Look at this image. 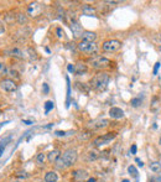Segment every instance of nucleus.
Segmentation results:
<instances>
[{
  "label": "nucleus",
  "mask_w": 161,
  "mask_h": 182,
  "mask_svg": "<svg viewBox=\"0 0 161 182\" xmlns=\"http://www.w3.org/2000/svg\"><path fill=\"white\" fill-rule=\"evenodd\" d=\"M108 83H109V74L105 72H99L91 79V87L98 90V92L105 90L108 87Z\"/></svg>",
  "instance_id": "nucleus-1"
},
{
  "label": "nucleus",
  "mask_w": 161,
  "mask_h": 182,
  "mask_svg": "<svg viewBox=\"0 0 161 182\" xmlns=\"http://www.w3.org/2000/svg\"><path fill=\"white\" fill-rule=\"evenodd\" d=\"M61 159H62V161H63V166H64V168H66V167L72 166V165L77 161V159H78V154H77V151H76L74 149H68V150H66V151L62 154Z\"/></svg>",
  "instance_id": "nucleus-2"
},
{
  "label": "nucleus",
  "mask_w": 161,
  "mask_h": 182,
  "mask_svg": "<svg viewBox=\"0 0 161 182\" xmlns=\"http://www.w3.org/2000/svg\"><path fill=\"white\" fill-rule=\"evenodd\" d=\"M78 50L80 52H83L86 55H94L98 52V45L96 42H86V41H80L77 45Z\"/></svg>",
  "instance_id": "nucleus-3"
},
{
  "label": "nucleus",
  "mask_w": 161,
  "mask_h": 182,
  "mask_svg": "<svg viewBox=\"0 0 161 182\" xmlns=\"http://www.w3.org/2000/svg\"><path fill=\"white\" fill-rule=\"evenodd\" d=\"M89 63L96 69H104V68H107V67H109L112 64L110 60H108V58H105L103 56H94V57H92Z\"/></svg>",
  "instance_id": "nucleus-4"
},
{
  "label": "nucleus",
  "mask_w": 161,
  "mask_h": 182,
  "mask_svg": "<svg viewBox=\"0 0 161 182\" xmlns=\"http://www.w3.org/2000/svg\"><path fill=\"white\" fill-rule=\"evenodd\" d=\"M115 136H117V134L115 133H107L105 135H102V136H98V138H96L94 140H93V146H96V147H99V146H102V145H105V144H108V143H110L113 139H115Z\"/></svg>",
  "instance_id": "nucleus-5"
},
{
  "label": "nucleus",
  "mask_w": 161,
  "mask_h": 182,
  "mask_svg": "<svg viewBox=\"0 0 161 182\" xmlns=\"http://www.w3.org/2000/svg\"><path fill=\"white\" fill-rule=\"evenodd\" d=\"M120 46H122L120 41H118V40H108V41L103 42L102 48L105 52H115V51H118L120 48Z\"/></svg>",
  "instance_id": "nucleus-6"
},
{
  "label": "nucleus",
  "mask_w": 161,
  "mask_h": 182,
  "mask_svg": "<svg viewBox=\"0 0 161 182\" xmlns=\"http://www.w3.org/2000/svg\"><path fill=\"white\" fill-rule=\"evenodd\" d=\"M0 87H2L3 90H5V92H8V93H13L18 89L16 83L13 79H9V78L3 79L2 82H0Z\"/></svg>",
  "instance_id": "nucleus-7"
},
{
  "label": "nucleus",
  "mask_w": 161,
  "mask_h": 182,
  "mask_svg": "<svg viewBox=\"0 0 161 182\" xmlns=\"http://www.w3.org/2000/svg\"><path fill=\"white\" fill-rule=\"evenodd\" d=\"M69 27H71V31H72V34H73L74 37H82V34L85 31L82 29V25H80L78 21H72Z\"/></svg>",
  "instance_id": "nucleus-8"
},
{
  "label": "nucleus",
  "mask_w": 161,
  "mask_h": 182,
  "mask_svg": "<svg viewBox=\"0 0 161 182\" xmlns=\"http://www.w3.org/2000/svg\"><path fill=\"white\" fill-rule=\"evenodd\" d=\"M41 10H42V6L39 3H31L29 5V8H27V13L32 18H36L37 15H40L41 14Z\"/></svg>",
  "instance_id": "nucleus-9"
},
{
  "label": "nucleus",
  "mask_w": 161,
  "mask_h": 182,
  "mask_svg": "<svg viewBox=\"0 0 161 182\" xmlns=\"http://www.w3.org/2000/svg\"><path fill=\"white\" fill-rule=\"evenodd\" d=\"M72 177L74 182H82L88 177V172L85 170H76L72 172Z\"/></svg>",
  "instance_id": "nucleus-10"
},
{
  "label": "nucleus",
  "mask_w": 161,
  "mask_h": 182,
  "mask_svg": "<svg viewBox=\"0 0 161 182\" xmlns=\"http://www.w3.org/2000/svg\"><path fill=\"white\" fill-rule=\"evenodd\" d=\"M6 55L11 56V57H15V58H24L25 55H24V51L20 50L19 47H14V48H10V50H6L5 51Z\"/></svg>",
  "instance_id": "nucleus-11"
},
{
  "label": "nucleus",
  "mask_w": 161,
  "mask_h": 182,
  "mask_svg": "<svg viewBox=\"0 0 161 182\" xmlns=\"http://www.w3.org/2000/svg\"><path fill=\"white\" fill-rule=\"evenodd\" d=\"M109 125V120L108 119H98L91 123V128L92 129H102Z\"/></svg>",
  "instance_id": "nucleus-12"
},
{
  "label": "nucleus",
  "mask_w": 161,
  "mask_h": 182,
  "mask_svg": "<svg viewBox=\"0 0 161 182\" xmlns=\"http://www.w3.org/2000/svg\"><path fill=\"white\" fill-rule=\"evenodd\" d=\"M109 115H110V118H113V119H120V118L124 117V112H123V109H120V108H118V107H113V108H110V110H109Z\"/></svg>",
  "instance_id": "nucleus-13"
},
{
  "label": "nucleus",
  "mask_w": 161,
  "mask_h": 182,
  "mask_svg": "<svg viewBox=\"0 0 161 182\" xmlns=\"http://www.w3.org/2000/svg\"><path fill=\"white\" fill-rule=\"evenodd\" d=\"M97 39V34L96 32H92V31H85L82 34V41H86V42H94Z\"/></svg>",
  "instance_id": "nucleus-14"
},
{
  "label": "nucleus",
  "mask_w": 161,
  "mask_h": 182,
  "mask_svg": "<svg viewBox=\"0 0 161 182\" xmlns=\"http://www.w3.org/2000/svg\"><path fill=\"white\" fill-rule=\"evenodd\" d=\"M82 14L86 16H96V8H93L92 5L85 4L82 6Z\"/></svg>",
  "instance_id": "nucleus-15"
},
{
  "label": "nucleus",
  "mask_w": 161,
  "mask_h": 182,
  "mask_svg": "<svg viewBox=\"0 0 161 182\" xmlns=\"http://www.w3.org/2000/svg\"><path fill=\"white\" fill-rule=\"evenodd\" d=\"M60 156H61L60 150H52V151H50V152L47 154V160L52 163V162H56V161L60 159Z\"/></svg>",
  "instance_id": "nucleus-16"
},
{
  "label": "nucleus",
  "mask_w": 161,
  "mask_h": 182,
  "mask_svg": "<svg viewBox=\"0 0 161 182\" xmlns=\"http://www.w3.org/2000/svg\"><path fill=\"white\" fill-rule=\"evenodd\" d=\"M43 180H45V182H57L58 176H57V173L55 171H48V172H46Z\"/></svg>",
  "instance_id": "nucleus-17"
},
{
  "label": "nucleus",
  "mask_w": 161,
  "mask_h": 182,
  "mask_svg": "<svg viewBox=\"0 0 161 182\" xmlns=\"http://www.w3.org/2000/svg\"><path fill=\"white\" fill-rule=\"evenodd\" d=\"M87 66L86 64H83V63H79V64H76V71H74V73L76 74H78V76H80V74H83V73H86L87 72Z\"/></svg>",
  "instance_id": "nucleus-18"
},
{
  "label": "nucleus",
  "mask_w": 161,
  "mask_h": 182,
  "mask_svg": "<svg viewBox=\"0 0 161 182\" xmlns=\"http://www.w3.org/2000/svg\"><path fill=\"white\" fill-rule=\"evenodd\" d=\"M150 170H151L152 172H155V173H159V172L161 171V163L157 162V161L151 162V163H150Z\"/></svg>",
  "instance_id": "nucleus-19"
},
{
  "label": "nucleus",
  "mask_w": 161,
  "mask_h": 182,
  "mask_svg": "<svg viewBox=\"0 0 161 182\" xmlns=\"http://www.w3.org/2000/svg\"><path fill=\"white\" fill-rule=\"evenodd\" d=\"M4 19H5V23H6V24H13L14 21H16V15H14V13H13V14L9 13V14H6V15L4 16Z\"/></svg>",
  "instance_id": "nucleus-20"
},
{
  "label": "nucleus",
  "mask_w": 161,
  "mask_h": 182,
  "mask_svg": "<svg viewBox=\"0 0 161 182\" xmlns=\"http://www.w3.org/2000/svg\"><path fill=\"white\" fill-rule=\"evenodd\" d=\"M16 21L20 24V25H25L27 23V18L25 14H18L16 15Z\"/></svg>",
  "instance_id": "nucleus-21"
},
{
  "label": "nucleus",
  "mask_w": 161,
  "mask_h": 182,
  "mask_svg": "<svg viewBox=\"0 0 161 182\" xmlns=\"http://www.w3.org/2000/svg\"><path fill=\"white\" fill-rule=\"evenodd\" d=\"M99 157V152L98 151H89L88 152V155H87V159L89 160V161H94V160H97Z\"/></svg>",
  "instance_id": "nucleus-22"
},
{
  "label": "nucleus",
  "mask_w": 161,
  "mask_h": 182,
  "mask_svg": "<svg viewBox=\"0 0 161 182\" xmlns=\"http://www.w3.org/2000/svg\"><path fill=\"white\" fill-rule=\"evenodd\" d=\"M53 107H55L53 102H52V101H47V102L45 103V114H48L50 110L53 109Z\"/></svg>",
  "instance_id": "nucleus-23"
},
{
  "label": "nucleus",
  "mask_w": 161,
  "mask_h": 182,
  "mask_svg": "<svg viewBox=\"0 0 161 182\" xmlns=\"http://www.w3.org/2000/svg\"><path fill=\"white\" fill-rule=\"evenodd\" d=\"M8 72H9V69H8L6 64L3 63V62H0V76H6Z\"/></svg>",
  "instance_id": "nucleus-24"
},
{
  "label": "nucleus",
  "mask_w": 161,
  "mask_h": 182,
  "mask_svg": "<svg viewBox=\"0 0 161 182\" xmlns=\"http://www.w3.org/2000/svg\"><path fill=\"white\" fill-rule=\"evenodd\" d=\"M157 108H159V98H157V97H155V98L152 99V103H151L150 109H151L152 112H156V110H157Z\"/></svg>",
  "instance_id": "nucleus-25"
},
{
  "label": "nucleus",
  "mask_w": 161,
  "mask_h": 182,
  "mask_svg": "<svg viewBox=\"0 0 161 182\" xmlns=\"http://www.w3.org/2000/svg\"><path fill=\"white\" fill-rule=\"evenodd\" d=\"M128 172H129L133 177H138V170H136V167H135V166L130 165V166L128 167Z\"/></svg>",
  "instance_id": "nucleus-26"
},
{
  "label": "nucleus",
  "mask_w": 161,
  "mask_h": 182,
  "mask_svg": "<svg viewBox=\"0 0 161 182\" xmlns=\"http://www.w3.org/2000/svg\"><path fill=\"white\" fill-rule=\"evenodd\" d=\"M80 134H82V135L78 136L79 140H87V139L91 138V133H89V131H83V133H80Z\"/></svg>",
  "instance_id": "nucleus-27"
},
{
  "label": "nucleus",
  "mask_w": 161,
  "mask_h": 182,
  "mask_svg": "<svg viewBox=\"0 0 161 182\" xmlns=\"http://www.w3.org/2000/svg\"><path fill=\"white\" fill-rule=\"evenodd\" d=\"M10 140V138H6V139H4V141H2L0 143V156H2V154H3V151H4V149H5V146H6V143Z\"/></svg>",
  "instance_id": "nucleus-28"
},
{
  "label": "nucleus",
  "mask_w": 161,
  "mask_h": 182,
  "mask_svg": "<svg viewBox=\"0 0 161 182\" xmlns=\"http://www.w3.org/2000/svg\"><path fill=\"white\" fill-rule=\"evenodd\" d=\"M74 131H61V130H57V131H55V134L57 135V136H67V135H71V134H73Z\"/></svg>",
  "instance_id": "nucleus-29"
},
{
  "label": "nucleus",
  "mask_w": 161,
  "mask_h": 182,
  "mask_svg": "<svg viewBox=\"0 0 161 182\" xmlns=\"http://www.w3.org/2000/svg\"><path fill=\"white\" fill-rule=\"evenodd\" d=\"M130 103H131V105H133V107H135V108H136V107H139V105L141 104V99H140V98H133Z\"/></svg>",
  "instance_id": "nucleus-30"
},
{
  "label": "nucleus",
  "mask_w": 161,
  "mask_h": 182,
  "mask_svg": "<svg viewBox=\"0 0 161 182\" xmlns=\"http://www.w3.org/2000/svg\"><path fill=\"white\" fill-rule=\"evenodd\" d=\"M43 160H45V154H39L37 155V157H36V161H37V163H43Z\"/></svg>",
  "instance_id": "nucleus-31"
},
{
  "label": "nucleus",
  "mask_w": 161,
  "mask_h": 182,
  "mask_svg": "<svg viewBox=\"0 0 161 182\" xmlns=\"http://www.w3.org/2000/svg\"><path fill=\"white\" fill-rule=\"evenodd\" d=\"M8 74L11 76V77H14V78H19V73H18L16 71H14V69H9Z\"/></svg>",
  "instance_id": "nucleus-32"
},
{
  "label": "nucleus",
  "mask_w": 161,
  "mask_h": 182,
  "mask_svg": "<svg viewBox=\"0 0 161 182\" xmlns=\"http://www.w3.org/2000/svg\"><path fill=\"white\" fill-rule=\"evenodd\" d=\"M160 62H156L155 63V67H154V71H152V73H154V76H156L157 74V72H159V68H160Z\"/></svg>",
  "instance_id": "nucleus-33"
},
{
  "label": "nucleus",
  "mask_w": 161,
  "mask_h": 182,
  "mask_svg": "<svg viewBox=\"0 0 161 182\" xmlns=\"http://www.w3.org/2000/svg\"><path fill=\"white\" fill-rule=\"evenodd\" d=\"M42 89H43V93H45V94H48L50 88H48V84H47V83H43V84H42Z\"/></svg>",
  "instance_id": "nucleus-34"
},
{
  "label": "nucleus",
  "mask_w": 161,
  "mask_h": 182,
  "mask_svg": "<svg viewBox=\"0 0 161 182\" xmlns=\"http://www.w3.org/2000/svg\"><path fill=\"white\" fill-rule=\"evenodd\" d=\"M56 32H57V36H58V37H62V36H63V30H62L61 27H57Z\"/></svg>",
  "instance_id": "nucleus-35"
},
{
  "label": "nucleus",
  "mask_w": 161,
  "mask_h": 182,
  "mask_svg": "<svg viewBox=\"0 0 161 182\" xmlns=\"http://www.w3.org/2000/svg\"><path fill=\"white\" fill-rule=\"evenodd\" d=\"M67 69H68V72H72V73H74V71H76V67H74V66H72V64H68Z\"/></svg>",
  "instance_id": "nucleus-36"
},
{
  "label": "nucleus",
  "mask_w": 161,
  "mask_h": 182,
  "mask_svg": "<svg viewBox=\"0 0 161 182\" xmlns=\"http://www.w3.org/2000/svg\"><path fill=\"white\" fill-rule=\"evenodd\" d=\"M136 149H138V147H136V145H135V144H133V145H131V147H130V152H131V154H136Z\"/></svg>",
  "instance_id": "nucleus-37"
},
{
  "label": "nucleus",
  "mask_w": 161,
  "mask_h": 182,
  "mask_svg": "<svg viewBox=\"0 0 161 182\" xmlns=\"http://www.w3.org/2000/svg\"><path fill=\"white\" fill-rule=\"evenodd\" d=\"M5 32V27H4V24L2 23V21H0V35H2V34H4Z\"/></svg>",
  "instance_id": "nucleus-38"
},
{
  "label": "nucleus",
  "mask_w": 161,
  "mask_h": 182,
  "mask_svg": "<svg viewBox=\"0 0 161 182\" xmlns=\"http://www.w3.org/2000/svg\"><path fill=\"white\" fill-rule=\"evenodd\" d=\"M135 161H136V162H138V165H139V166H140V167H142V166H144V162H142V161H141V160H139V159H136V160H135Z\"/></svg>",
  "instance_id": "nucleus-39"
},
{
  "label": "nucleus",
  "mask_w": 161,
  "mask_h": 182,
  "mask_svg": "<svg viewBox=\"0 0 161 182\" xmlns=\"http://www.w3.org/2000/svg\"><path fill=\"white\" fill-rule=\"evenodd\" d=\"M87 182H96V178H94V177H92V178H88V180H87Z\"/></svg>",
  "instance_id": "nucleus-40"
},
{
  "label": "nucleus",
  "mask_w": 161,
  "mask_h": 182,
  "mask_svg": "<svg viewBox=\"0 0 161 182\" xmlns=\"http://www.w3.org/2000/svg\"><path fill=\"white\" fill-rule=\"evenodd\" d=\"M23 122H24V123H26V124H29V125H30V124H32V122H30V120H23Z\"/></svg>",
  "instance_id": "nucleus-41"
},
{
  "label": "nucleus",
  "mask_w": 161,
  "mask_h": 182,
  "mask_svg": "<svg viewBox=\"0 0 161 182\" xmlns=\"http://www.w3.org/2000/svg\"><path fill=\"white\" fill-rule=\"evenodd\" d=\"M122 182H130V181H129V180H126V178H124V180H123Z\"/></svg>",
  "instance_id": "nucleus-42"
},
{
  "label": "nucleus",
  "mask_w": 161,
  "mask_h": 182,
  "mask_svg": "<svg viewBox=\"0 0 161 182\" xmlns=\"http://www.w3.org/2000/svg\"><path fill=\"white\" fill-rule=\"evenodd\" d=\"M13 182H20V181H13Z\"/></svg>",
  "instance_id": "nucleus-43"
},
{
  "label": "nucleus",
  "mask_w": 161,
  "mask_h": 182,
  "mask_svg": "<svg viewBox=\"0 0 161 182\" xmlns=\"http://www.w3.org/2000/svg\"><path fill=\"white\" fill-rule=\"evenodd\" d=\"M160 143H161V139H160Z\"/></svg>",
  "instance_id": "nucleus-44"
},
{
  "label": "nucleus",
  "mask_w": 161,
  "mask_h": 182,
  "mask_svg": "<svg viewBox=\"0 0 161 182\" xmlns=\"http://www.w3.org/2000/svg\"><path fill=\"white\" fill-rule=\"evenodd\" d=\"M160 50H161V47H160Z\"/></svg>",
  "instance_id": "nucleus-45"
}]
</instances>
